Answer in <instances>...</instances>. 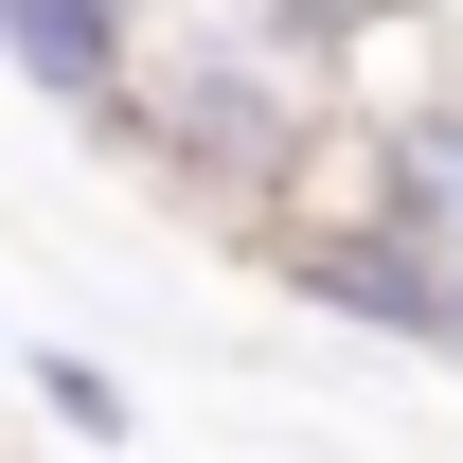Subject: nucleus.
Segmentation results:
<instances>
[{
    "label": "nucleus",
    "mask_w": 463,
    "mask_h": 463,
    "mask_svg": "<svg viewBox=\"0 0 463 463\" xmlns=\"http://www.w3.org/2000/svg\"><path fill=\"white\" fill-rule=\"evenodd\" d=\"M250 250H268V268H286L339 339H410V356H446V303H463V286L410 250L392 214H356V196H268V214H250Z\"/></svg>",
    "instance_id": "f257e3e1"
},
{
    "label": "nucleus",
    "mask_w": 463,
    "mask_h": 463,
    "mask_svg": "<svg viewBox=\"0 0 463 463\" xmlns=\"http://www.w3.org/2000/svg\"><path fill=\"white\" fill-rule=\"evenodd\" d=\"M108 54H125V18H90V0H0V71H36L54 108H90Z\"/></svg>",
    "instance_id": "f03ea898"
},
{
    "label": "nucleus",
    "mask_w": 463,
    "mask_h": 463,
    "mask_svg": "<svg viewBox=\"0 0 463 463\" xmlns=\"http://www.w3.org/2000/svg\"><path fill=\"white\" fill-rule=\"evenodd\" d=\"M90 18H143V0H90Z\"/></svg>",
    "instance_id": "20e7f679"
},
{
    "label": "nucleus",
    "mask_w": 463,
    "mask_h": 463,
    "mask_svg": "<svg viewBox=\"0 0 463 463\" xmlns=\"http://www.w3.org/2000/svg\"><path fill=\"white\" fill-rule=\"evenodd\" d=\"M0 374H18V356H0Z\"/></svg>",
    "instance_id": "423d86ee"
},
{
    "label": "nucleus",
    "mask_w": 463,
    "mask_h": 463,
    "mask_svg": "<svg viewBox=\"0 0 463 463\" xmlns=\"http://www.w3.org/2000/svg\"><path fill=\"white\" fill-rule=\"evenodd\" d=\"M36 410L90 428V446H125V374H108V356H36Z\"/></svg>",
    "instance_id": "7ed1b4c3"
},
{
    "label": "nucleus",
    "mask_w": 463,
    "mask_h": 463,
    "mask_svg": "<svg viewBox=\"0 0 463 463\" xmlns=\"http://www.w3.org/2000/svg\"><path fill=\"white\" fill-rule=\"evenodd\" d=\"M446 356H463V303H446Z\"/></svg>",
    "instance_id": "39448f33"
}]
</instances>
